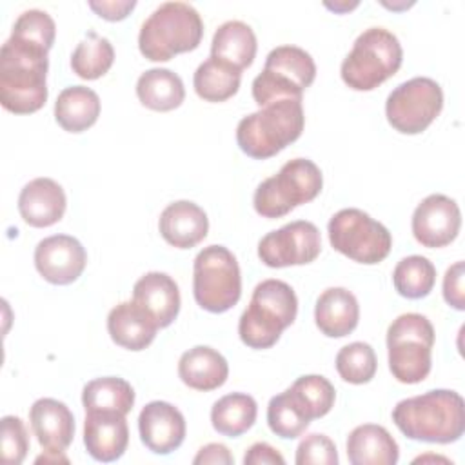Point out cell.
Listing matches in <instances>:
<instances>
[{"label": "cell", "instance_id": "cell-9", "mask_svg": "<svg viewBox=\"0 0 465 465\" xmlns=\"http://www.w3.org/2000/svg\"><path fill=\"white\" fill-rule=\"evenodd\" d=\"M314 78L316 64L305 49L278 45L267 54L263 71L252 80V98L260 107L280 100H302Z\"/></svg>", "mask_w": 465, "mask_h": 465}, {"label": "cell", "instance_id": "cell-16", "mask_svg": "<svg viewBox=\"0 0 465 465\" xmlns=\"http://www.w3.org/2000/svg\"><path fill=\"white\" fill-rule=\"evenodd\" d=\"M142 443L154 454H171L185 440V418L169 401H149L138 416Z\"/></svg>", "mask_w": 465, "mask_h": 465}, {"label": "cell", "instance_id": "cell-15", "mask_svg": "<svg viewBox=\"0 0 465 465\" xmlns=\"http://www.w3.org/2000/svg\"><path fill=\"white\" fill-rule=\"evenodd\" d=\"M87 263L84 245L69 234H53L35 247V267L53 285H69L80 278Z\"/></svg>", "mask_w": 465, "mask_h": 465}, {"label": "cell", "instance_id": "cell-30", "mask_svg": "<svg viewBox=\"0 0 465 465\" xmlns=\"http://www.w3.org/2000/svg\"><path fill=\"white\" fill-rule=\"evenodd\" d=\"M258 414V405L252 396L245 392H231L214 401L211 409V423L216 432L236 438L247 432Z\"/></svg>", "mask_w": 465, "mask_h": 465}, {"label": "cell", "instance_id": "cell-31", "mask_svg": "<svg viewBox=\"0 0 465 465\" xmlns=\"http://www.w3.org/2000/svg\"><path fill=\"white\" fill-rule=\"evenodd\" d=\"M82 403L85 412L87 411H116V412L127 414L134 405V389L127 380L118 376L96 378L84 385Z\"/></svg>", "mask_w": 465, "mask_h": 465}, {"label": "cell", "instance_id": "cell-10", "mask_svg": "<svg viewBox=\"0 0 465 465\" xmlns=\"http://www.w3.org/2000/svg\"><path fill=\"white\" fill-rule=\"evenodd\" d=\"M193 294L209 312L232 309L242 296V274L236 256L223 245L203 247L193 263Z\"/></svg>", "mask_w": 465, "mask_h": 465}, {"label": "cell", "instance_id": "cell-42", "mask_svg": "<svg viewBox=\"0 0 465 465\" xmlns=\"http://www.w3.org/2000/svg\"><path fill=\"white\" fill-rule=\"evenodd\" d=\"M194 465H205V463H214V465H232L234 458L229 452V449L222 443H207L198 450V454L193 458Z\"/></svg>", "mask_w": 465, "mask_h": 465}, {"label": "cell", "instance_id": "cell-39", "mask_svg": "<svg viewBox=\"0 0 465 465\" xmlns=\"http://www.w3.org/2000/svg\"><path fill=\"white\" fill-rule=\"evenodd\" d=\"M463 278H465V263L463 262H456L454 265H450L443 276V298L456 311L465 309Z\"/></svg>", "mask_w": 465, "mask_h": 465}, {"label": "cell", "instance_id": "cell-26", "mask_svg": "<svg viewBox=\"0 0 465 465\" xmlns=\"http://www.w3.org/2000/svg\"><path fill=\"white\" fill-rule=\"evenodd\" d=\"M256 35L242 20L223 22L211 42V56L240 71L249 67L256 56Z\"/></svg>", "mask_w": 465, "mask_h": 465}, {"label": "cell", "instance_id": "cell-40", "mask_svg": "<svg viewBox=\"0 0 465 465\" xmlns=\"http://www.w3.org/2000/svg\"><path fill=\"white\" fill-rule=\"evenodd\" d=\"M136 2L134 0H91L89 7L104 20L109 22H118L124 20L133 9H134Z\"/></svg>", "mask_w": 465, "mask_h": 465}, {"label": "cell", "instance_id": "cell-6", "mask_svg": "<svg viewBox=\"0 0 465 465\" xmlns=\"http://www.w3.org/2000/svg\"><path fill=\"white\" fill-rule=\"evenodd\" d=\"M403 62V49L396 35L383 27L365 29L343 58L340 74L354 91H372L394 76Z\"/></svg>", "mask_w": 465, "mask_h": 465}, {"label": "cell", "instance_id": "cell-7", "mask_svg": "<svg viewBox=\"0 0 465 465\" xmlns=\"http://www.w3.org/2000/svg\"><path fill=\"white\" fill-rule=\"evenodd\" d=\"M434 327L418 312L400 314L387 329L389 369L400 383L423 381L432 367Z\"/></svg>", "mask_w": 465, "mask_h": 465}, {"label": "cell", "instance_id": "cell-3", "mask_svg": "<svg viewBox=\"0 0 465 465\" xmlns=\"http://www.w3.org/2000/svg\"><path fill=\"white\" fill-rule=\"evenodd\" d=\"M298 314V298L282 280L260 282L238 322L240 340L251 349L272 347Z\"/></svg>", "mask_w": 465, "mask_h": 465}, {"label": "cell", "instance_id": "cell-23", "mask_svg": "<svg viewBox=\"0 0 465 465\" xmlns=\"http://www.w3.org/2000/svg\"><path fill=\"white\" fill-rule=\"evenodd\" d=\"M360 320V305L356 296L343 287L325 289L314 305V322L322 334L329 338H343L351 334Z\"/></svg>", "mask_w": 465, "mask_h": 465}, {"label": "cell", "instance_id": "cell-29", "mask_svg": "<svg viewBox=\"0 0 465 465\" xmlns=\"http://www.w3.org/2000/svg\"><path fill=\"white\" fill-rule=\"evenodd\" d=\"M242 71L209 56L202 62L193 76L196 94L205 102H225L240 89Z\"/></svg>", "mask_w": 465, "mask_h": 465}, {"label": "cell", "instance_id": "cell-44", "mask_svg": "<svg viewBox=\"0 0 465 465\" xmlns=\"http://www.w3.org/2000/svg\"><path fill=\"white\" fill-rule=\"evenodd\" d=\"M36 463H49V461H64V463H67L69 460L64 456V452H47V450H44V454L42 456H38L36 460H35Z\"/></svg>", "mask_w": 465, "mask_h": 465}, {"label": "cell", "instance_id": "cell-11", "mask_svg": "<svg viewBox=\"0 0 465 465\" xmlns=\"http://www.w3.org/2000/svg\"><path fill=\"white\" fill-rule=\"evenodd\" d=\"M327 231L332 249L358 263H380L389 256L392 247L389 229L361 209L349 207L338 211L329 220Z\"/></svg>", "mask_w": 465, "mask_h": 465}, {"label": "cell", "instance_id": "cell-21", "mask_svg": "<svg viewBox=\"0 0 465 465\" xmlns=\"http://www.w3.org/2000/svg\"><path fill=\"white\" fill-rule=\"evenodd\" d=\"M158 229L169 245L176 249H191L207 236L209 218L198 203L178 200L162 211Z\"/></svg>", "mask_w": 465, "mask_h": 465}, {"label": "cell", "instance_id": "cell-5", "mask_svg": "<svg viewBox=\"0 0 465 465\" xmlns=\"http://www.w3.org/2000/svg\"><path fill=\"white\" fill-rule=\"evenodd\" d=\"M303 124L302 100L272 102L238 122L236 143L247 156L265 160L296 142Z\"/></svg>", "mask_w": 465, "mask_h": 465}, {"label": "cell", "instance_id": "cell-2", "mask_svg": "<svg viewBox=\"0 0 465 465\" xmlns=\"http://www.w3.org/2000/svg\"><path fill=\"white\" fill-rule=\"evenodd\" d=\"M392 421L409 440L452 443L465 432L463 398L449 389L427 391L398 401Z\"/></svg>", "mask_w": 465, "mask_h": 465}, {"label": "cell", "instance_id": "cell-27", "mask_svg": "<svg viewBox=\"0 0 465 465\" xmlns=\"http://www.w3.org/2000/svg\"><path fill=\"white\" fill-rule=\"evenodd\" d=\"M100 116V98L85 85L65 87L54 102V118L67 133H82L96 124Z\"/></svg>", "mask_w": 465, "mask_h": 465}, {"label": "cell", "instance_id": "cell-4", "mask_svg": "<svg viewBox=\"0 0 465 465\" xmlns=\"http://www.w3.org/2000/svg\"><path fill=\"white\" fill-rule=\"evenodd\" d=\"M203 36L198 11L185 2L160 4L142 24L140 53L151 62H167L174 54L194 51Z\"/></svg>", "mask_w": 465, "mask_h": 465}, {"label": "cell", "instance_id": "cell-34", "mask_svg": "<svg viewBox=\"0 0 465 465\" xmlns=\"http://www.w3.org/2000/svg\"><path fill=\"white\" fill-rule=\"evenodd\" d=\"M309 423L311 418L303 412L289 389L271 398L267 405V425L276 436L294 440L305 432Z\"/></svg>", "mask_w": 465, "mask_h": 465}, {"label": "cell", "instance_id": "cell-33", "mask_svg": "<svg viewBox=\"0 0 465 465\" xmlns=\"http://www.w3.org/2000/svg\"><path fill=\"white\" fill-rule=\"evenodd\" d=\"M114 62L113 44L105 36L89 33L71 54V69L84 80H96L104 76Z\"/></svg>", "mask_w": 465, "mask_h": 465}, {"label": "cell", "instance_id": "cell-35", "mask_svg": "<svg viewBox=\"0 0 465 465\" xmlns=\"http://www.w3.org/2000/svg\"><path fill=\"white\" fill-rule=\"evenodd\" d=\"M291 394L303 409V412L312 420L323 418L334 405L336 391L334 385L320 374H307L300 376L291 387Z\"/></svg>", "mask_w": 465, "mask_h": 465}, {"label": "cell", "instance_id": "cell-25", "mask_svg": "<svg viewBox=\"0 0 465 465\" xmlns=\"http://www.w3.org/2000/svg\"><path fill=\"white\" fill-rule=\"evenodd\" d=\"M347 458L352 465H394L400 449L385 427L363 423L347 438Z\"/></svg>", "mask_w": 465, "mask_h": 465}, {"label": "cell", "instance_id": "cell-1", "mask_svg": "<svg viewBox=\"0 0 465 465\" xmlns=\"http://www.w3.org/2000/svg\"><path fill=\"white\" fill-rule=\"evenodd\" d=\"M54 35V20L42 9H27L15 20L0 49V104L5 111L31 114L44 107Z\"/></svg>", "mask_w": 465, "mask_h": 465}, {"label": "cell", "instance_id": "cell-14", "mask_svg": "<svg viewBox=\"0 0 465 465\" xmlns=\"http://www.w3.org/2000/svg\"><path fill=\"white\" fill-rule=\"evenodd\" d=\"M411 227L416 242L423 247H445L454 242L460 232V207L452 198L445 194H429L414 209Z\"/></svg>", "mask_w": 465, "mask_h": 465}, {"label": "cell", "instance_id": "cell-28", "mask_svg": "<svg viewBox=\"0 0 465 465\" xmlns=\"http://www.w3.org/2000/svg\"><path fill=\"white\" fill-rule=\"evenodd\" d=\"M136 96L147 109L165 113L182 105L185 87L182 78L171 69L153 67L140 74L136 82Z\"/></svg>", "mask_w": 465, "mask_h": 465}, {"label": "cell", "instance_id": "cell-24", "mask_svg": "<svg viewBox=\"0 0 465 465\" xmlns=\"http://www.w3.org/2000/svg\"><path fill=\"white\" fill-rule=\"evenodd\" d=\"M178 376L187 387L207 392L227 381L229 363L216 349L196 345L180 356Z\"/></svg>", "mask_w": 465, "mask_h": 465}, {"label": "cell", "instance_id": "cell-19", "mask_svg": "<svg viewBox=\"0 0 465 465\" xmlns=\"http://www.w3.org/2000/svg\"><path fill=\"white\" fill-rule=\"evenodd\" d=\"M65 193L53 178H35L18 194V213L31 227H49L65 213Z\"/></svg>", "mask_w": 465, "mask_h": 465}, {"label": "cell", "instance_id": "cell-20", "mask_svg": "<svg viewBox=\"0 0 465 465\" xmlns=\"http://www.w3.org/2000/svg\"><path fill=\"white\" fill-rule=\"evenodd\" d=\"M133 302L140 305L160 329L169 327L180 312L178 283L165 272H145L133 287Z\"/></svg>", "mask_w": 465, "mask_h": 465}, {"label": "cell", "instance_id": "cell-13", "mask_svg": "<svg viewBox=\"0 0 465 465\" xmlns=\"http://www.w3.org/2000/svg\"><path fill=\"white\" fill-rule=\"evenodd\" d=\"M320 231L307 220L285 223L278 231L267 232L258 243V258L272 269L311 263L320 256Z\"/></svg>", "mask_w": 465, "mask_h": 465}, {"label": "cell", "instance_id": "cell-32", "mask_svg": "<svg viewBox=\"0 0 465 465\" xmlns=\"http://www.w3.org/2000/svg\"><path fill=\"white\" fill-rule=\"evenodd\" d=\"M392 283L398 294L403 298H425L436 283V267L425 256H405L396 263L392 271Z\"/></svg>", "mask_w": 465, "mask_h": 465}, {"label": "cell", "instance_id": "cell-18", "mask_svg": "<svg viewBox=\"0 0 465 465\" xmlns=\"http://www.w3.org/2000/svg\"><path fill=\"white\" fill-rule=\"evenodd\" d=\"M31 429L47 452H64L74 438V416L71 409L54 398H40L29 409Z\"/></svg>", "mask_w": 465, "mask_h": 465}, {"label": "cell", "instance_id": "cell-38", "mask_svg": "<svg viewBox=\"0 0 465 465\" xmlns=\"http://www.w3.org/2000/svg\"><path fill=\"white\" fill-rule=\"evenodd\" d=\"M294 461L296 465H338V450L329 436L312 432L300 441Z\"/></svg>", "mask_w": 465, "mask_h": 465}, {"label": "cell", "instance_id": "cell-17", "mask_svg": "<svg viewBox=\"0 0 465 465\" xmlns=\"http://www.w3.org/2000/svg\"><path fill=\"white\" fill-rule=\"evenodd\" d=\"M129 443L125 414L116 411H87L84 421V445L96 461L109 463L124 456Z\"/></svg>", "mask_w": 465, "mask_h": 465}, {"label": "cell", "instance_id": "cell-8", "mask_svg": "<svg viewBox=\"0 0 465 465\" xmlns=\"http://www.w3.org/2000/svg\"><path fill=\"white\" fill-rule=\"evenodd\" d=\"M323 187L320 167L307 158H294L278 174L265 178L254 191V211L263 218H282L294 207L314 200Z\"/></svg>", "mask_w": 465, "mask_h": 465}, {"label": "cell", "instance_id": "cell-12", "mask_svg": "<svg viewBox=\"0 0 465 465\" xmlns=\"http://www.w3.org/2000/svg\"><path fill=\"white\" fill-rule=\"evenodd\" d=\"M443 91L427 76H414L391 91L385 102L387 122L401 134L423 133L441 113Z\"/></svg>", "mask_w": 465, "mask_h": 465}, {"label": "cell", "instance_id": "cell-36", "mask_svg": "<svg viewBox=\"0 0 465 465\" xmlns=\"http://www.w3.org/2000/svg\"><path fill=\"white\" fill-rule=\"evenodd\" d=\"M336 371L347 383H369L378 369L374 349L365 341H352L336 354Z\"/></svg>", "mask_w": 465, "mask_h": 465}, {"label": "cell", "instance_id": "cell-37", "mask_svg": "<svg viewBox=\"0 0 465 465\" xmlns=\"http://www.w3.org/2000/svg\"><path fill=\"white\" fill-rule=\"evenodd\" d=\"M0 434L2 461L5 465H20L29 450V436L24 421L18 416H4Z\"/></svg>", "mask_w": 465, "mask_h": 465}, {"label": "cell", "instance_id": "cell-41", "mask_svg": "<svg viewBox=\"0 0 465 465\" xmlns=\"http://www.w3.org/2000/svg\"><path fill=\"white\" fill-rule=\"evenodd\" d=\"M243 463L245 465H276V463L283 465L285 460L274 447H271L269 443L258 441L247 449L243 456Z\"/></svg>", "mask_w": 465, "mask_h": 465}, {"label": "cell", "instance_id": "cell-43", "mask_svg": "<svg viewBox=\"0 0 465 465\" xmlns=\"http://www.w3.org/2000/svg\"><path fill=\"white\" fill-rule=\"evenodd\" d=\"M325 7L334 11V13H347V11L354 9V7H358V2H334V4L325 2Z\"/></svg>", "mask_w": 465, "mask_h": 465}, {"label": "cell", "instance_id": "cell-22", "mask_svg": "<svg viewBox=\"0 0 465 465\" xmlns=\"http://www.w3.org/2000/svg\"><path fill=\"white\" fill-rule=\"evenodd\" d=\"M160 327L134 302H122L107 314V331L111 340L127 351H143L149 347Z\"/></svg>", "mask_w": 465, "mask_h": 465}]
</instances>
